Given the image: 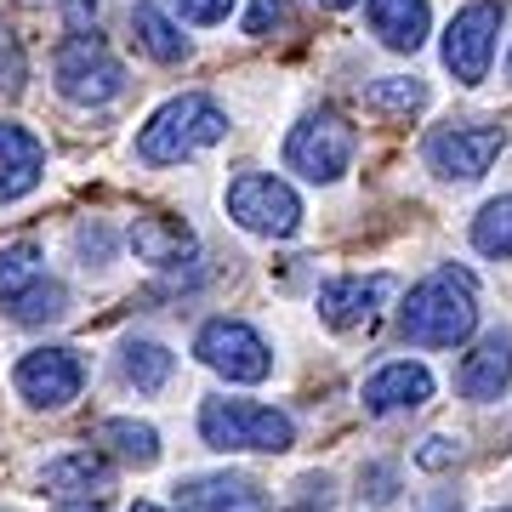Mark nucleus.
Segmentation results:
<instances>
[{"mask_svg":"<svg viewBox=\"0 0 512 512\" xmlns=\"http://www.w3.org/2000/svg\"><path fill=\"white\" fill-rule=\"evenodd\" d=\"M478 330V279L467 268H439L399 308V336L416 348H461Z\"/></svg>","mask_w":512,"mask_h":512,"instance_id":"f257e3e1","label":"nucleus"},{"mask_svg":"<svg viewBox=\"0 0 512 512\" xmlns=\"http://www.w3.org/2000/svg\"><path fill=\"white\" fill-rule=\"evenodd\" d=\"M228 137V114L211 103V97L188 92V97H171L165 109H154L143 131H137V160L148 165H183L188 154L222 143Z\"/></svg>","mask_w":512,"mask_h":512,"instance_id":"f03ea898","label":"nucleus"},{"mask_svg":"<svg viewBox=\"0 0 512 512\" xmlns=\"http://www.w3.org/2000/svg\"><path fill=\"white\" fill-rule=\"evenodd\" d=\"M200 439L211 450H291L296 427L285 410L274 404H251V399H205L200 410Z\"/></svg>","mask_w":512,"mask_h":512,"instance_id":"7ed1b4c3","label":"nucleus"},{"mask_svg":"<svg viewBox=\"0 0 512 512\" xmlns=\"http://www.w3.org/2000/svg\"><path fill=\"white\" fill-rule=\"evenodd\" d=\"M52 80L57 92L80 103V109H97V103H114V97L126 92V69H120V57L103 46L97 35H69L57 46L52 57Z\"/></svg>","mask_w":512,"mask_h":512,"instance_id":"20e7f679","label":"nucleus"},{"mask_svg":"<svg viewBox=\"0 0 512 512\" xmlns=\"http://www.w3.org/2000/svg\"><path fill=\"white\" fill-rule=\"evenodd\" d=\"M228 217L245 228V234L262 239H291L302 228V200H296L291 183H279L268 171H245L228 183Z\"/></svg>","mask_w":512,"mask_h":512,"instance_id":"39448f33","label":"nucleus"},{"mask_svg":"<svg viewBox=\"0 0 512 512\" xmlns=\"http://www.w3.org/2000/svg\"><path fill=\"white\" fill-rule=\"evenodd\" d=\"M353 148H359V137H353L348 120H342L336 109H319L285 137V165L302 171L308 183H336V177L353 165Z\"/></svg>","mask_w":512,"mask_h":512,"instance_id":"423d86ee","label":"nucleus"},{"mask_svg":"<svg viewBox=\"0 0 512 512\" xmlns=\"http://www.w3.org/2000/svg\"><path fill=\"white\" fill-rule=\"evenodd\" d=\"M194 353H200V365H211L228 382H268L274 376V353L245 319H211L194 336Z\"/></svg>","mask_w":512,"mask_h":512,"instance_id":"0eeeda50","label":"nucleus"},{"mask_svg":"<svg viewBox=\"0 0 512 512\" xmlns=\"http://www.w3.org/2000/svg\"><path fill=\"white\" fill-rule=\"evenodd\" d=\"M495 35H501V6H495V0H478V6L456 12V18H450V29H444V69L456 74L461 86L490 80Z\"/></svg>","mask_w":512,"mask_h":512,"instance_id":"6e6552de","label":"nucleus"},{"mask_svg":"<svg viewBox=\"0 0 512 512\" xmlns=\"http://www.w3.org/2000/svg\"><path fill=\"white\" fill-rule=\"evenodd\" d=\"M501 148H507L501 126H444L427 137V165L439 171L444 183H478Z\"/></svg>","mask_w":512,"mask_h":512,"instance_id":"1a4fd4ad","label":"nucleus"},{"mask_svg":"<svg viewBox=\"0 0 512 512\" xmlns=\"http://www.w3.org/2000/svg\"><path fill=\"white\" fill-rule=\"evenodd\" d=\"M86 387V365L74 359L69 348H35L18 359V393L40 410H63V404L80 399Z\"/></svg>","mask_w":512,"mask_h":512,"instance_id":"9d476101","label":"nucleus"},{"mask_svg":"<svg viewBox=\"0 0 512 512\" xmlns=\"http://www.w3.org/2000/svg\"><path fill=\"white\" fill-rule=\"evenodd\" d=\"M393 296V279L387 274H370V279H330L325 291H319V319L330 330H359L370 325L382 302Z\"/></svg>","mask_w":512,"mask_h":512,"instance_id":"9b49d317","label":"nucleus"},{"mask_svg":"<svg viewBox=\"0 0 512 512\" xmlns=\"http://www.w3.org/2000/svg\"><path fill=\"white\" fill-rule=\"evenodd\" d=\"M365 416H399V410H421V404L433 399V370L427 365H410V359H399V365H382L376 376L365 382Z\"/></svg>","mask_w":512,"mask_h":512,"instance_id":"f8f14e48","label":"nucleus"},{"mask_svg":"<svg viewBox=\"0 0 512 512\" xmlns=\"http://www.w3.org/2000/svg\"><path fill=\"white\" fill-rule=\"evenodd\" d=\"M131 251L137 262L148 268H183L188 256H194V228L183 217H160V211H143V217H131Z\"/></svg>","mask_w":512,"mask_h":512,"instance_id":"ddd939ff","label":"nucleus"},{"mask_svg":"<svg viewBox=\"0 0 512 512\" xmlns=\"http://www.w3.org/2000/svg\"><path fill=\"white\" fill-rule=\"evenodd\" d=\"M512 382V336L507 330H495V336H484L473 353H467V365H461V393L473 404H490L501 399Z\"/></svg>","mask_w":512,"mask_h":512,"instance_id":"4468645a","label":"nucleus"},{"mask_svg":"<svg viewBox=\"0 0 512 512\" xmlns=\"http://www.w3.org/2000/svg\"><path fill=\"white\" fill-rule=\"evenodd\" d=\"M114 484V461L103 450H69V456H57L46 467V495H97Z\"/></svg>","mask_w":512,"mask_h":512,"instance_id":"2eb2a0df","label":"nucleus"},{"mask_svg":"<svg viewBox=\"0 0 512 512\" xmlns=\"http://www.w3.org/2000/svg\"><path fill=\"white\" fill-rule=\"evenodd\" d=\"M370 29L382 35V46H393V52H416L421 40H427V23H433V12H427V0H370Z\"/></svg>","mask_w":512,"mask_h":512,"instance_id":"dca6fc26","label":"nucleus"},{"mask_svg":"<svg viewBox=\"0 0 512 512\" xmlns=\"http://www.w3.org/2000/svg\"><path fill=\"white\" fill-rule=\"evenodd\" d=\"M183 501L194 512H274L251 478H194L183 490Z\"/></svg>","mask_w":512,"mask_h":512,"instance_id":"f3484780","label":"nucleus"},{"mask_svg":"<svg viewBox=\"0 0 512 512\" xmlns=\"http://www.w3.org/2000/svg\"><path fill=\"white\" fill-rule=\"evenodd\" d=\"M97 444H109L114 456L131 461V467H154L160 461V433L148 421H126V416L97 421Z\"/></svg>","mask_w":512,"mask_h":512,"instance_id":"a211bd4d","label":"nucleus"},{"mask_svg":"<svg viewBox=\"0 0 512 512\" xmlns=\"http://www.w3.org/2000/svg\"><path fill=\"white\" fill-rule=\"evenodd\" d=\"M131 29H137V40H143V52L154 57V63H183L188 57V40L177 35V23L165 18L154 0H143V6L131 12Z\"/></svg>","mask_w":512,"mask_h":512,"instance_id":"6ab92c4d","label":"nucleus"},{"mask_svg":"<svg viewBox=\"0 0 512 512\" xmlns=\"http://www.w3.org/2000/svg\"><path fill=\"white\" fill-rule=\"evenodd\" d=\"M120 370H126V382L137 387V393H160V387L171 382L177 359H171V348H160V342H126Z\"/></svg>","mask_w":512,"mask_h":512,"instance_id":"aec40b11","label":"nucleus"},{"mask_svg":"<svg viewBox=\"0 0 512 512\" xmlns=\"http://www.w3.org/2000/svg\"><path fill=\"white\" fill-rule=\"evenodd\" d=\"M473 245H478L484 256H512V194L490 200V205L473 217Z\"/></svg>","mask_w":512,"mask_h":512,"instance_id":"412c9836","label":"nucleus"},{"mask_svg":"<svg viewBox=\"0 0 512 512\" xmlns=\"http://www.w3.org/2000/svg\"><path fill=\"white\" fill-rule=\"evenodd\" d=\"M365 103L376 114H416V109H427V86L421 80H404V74H387V80H376L365 92Z\"/></svg>","mask_w":512,"mask_h":512,"instance_id":"4be33fe9","label":"nucleus"},{"mask_svg":"<svg viewBox=\"0 0 512 512\" xmlns=\"http://www.w3.org/2000/svg\"><path fill=\"white\" fill-rule=\"evenodd\" d=\"M35 279H40V245L35 239H18V245L0 251V296H6V302L18 291H29Z\"/></svg>","mask_w":512,"mask_h":512,"instance_id":"5701e85b","label":"nucleus"},{"mask_svg":"<svg viewBox=\"0 0 512 512\" xmlns=\"http://www.w3.org/2000/svg\"><path fill=\"white\" fill-rule=\"evenodd\" d=\"M63 308H69V296H63V285H52V279H35L29 291L12 296V319L18 325H40V319H63Z\"/></svg>","mask_w":512,"mask_h":512,"instance_id":"b1692460","label":"nucleus"},{"mask_svg":"<svg viewBox=\"0 0 512 512\" xmlns=\"http://www.w3.org/2000/svg\"><path fill=\"white\" fill-rule=\"evenodd\" d=\"M40 165H46V148L35 131L0 120V171H40Z\"/></svg>","mask_w":512,"mask_h":512,"instance_id":"393cba45","label":"nucleus"},{"mask_svg":"<svg viewBox=\"0 0 512 512\" xmlns=\"http://www.w3.org/2000/svg\"><path fill=\"white\" fill-rule=\"evenodd\" d=\"M456 456H461V444L444 439V433H433V439H421L416 467H427V473H444V467H456Z\"/></svg>","mask_w":512,"mask_h":512,"instance_id":"a878e982","label":"nucleus"},{"mask_svg":"<svg viewBox=\"0 0 512 512\" xmlns=\"http://www.w3.org/2000/svg\"><path fill=\"white\" fill-rule=\"evenodd\" d=\"M393 484H399L393 467H365V473H359V495H365L370 507H387V501H393Z\"/></svg>","mask_w":512,"mask_h":512,"instance_id":"bb28decb","label":"nucleus"},{"mask_svg":"<svg viewBox=\"0 0 512 512\" xmlns=\"http://www.w3.org/2000/svg\"><path fill=\"white\" fill-rule=\"evenodd\" d=\"M285 23V0H251V18H245V35H268Z\"/></svg>","mask_w":512,"mask_h":512,"instance_id":"cd10ccee","label":"nucleus"},{"mask_svg":"<svg viewBox=\"0 0 512 512\" xmlns=\"http://www.w3.org/2000/svg\"><path fill=\"white\" fill-rule=\"evenodd\" d=\"M40 188V171H0V205L23 200V194H35Z\"/></svg>","mask_w":512,"mask_h":512,"instance_id":"c85d7f7f","label":"nucleus"},{"mask_svg":"<svg viewBox=\"0 0 512 512\" xmlns=\"http://www.w3.org/2000/svg\"><path fill=\"white\" fill-rule=\"evenodd\" d=\"M177 6H183L188 23H222L234 12V0H177Z\"/></svg>","mask_w":512,"mask_h":512,"instance_id":"c756f323","label":"nucleus"},{"mask_svg":"<svg viewBox=\"0 0 512 512\" xmlns=\"http://www.w3.org/2000/svg\"><path fill=\"white\" fill-rule=\"evenodd\" d=\"M131 512H165V507H154V501H137V507H131Z\"/></svg>","mask_w":512,"mask_h":512,"instance_id":"7c9ffc66","label":"nucleus"},{"mask_svg":"<svg viewBox=\"0 0 512 512\" xmlns=\"http://www.w3.org/2000/svg\"><path fill=\"white\" fill-rule=\"evenodd\" d=\"M63 512H109V507H63Z\"/></svg>","mask_w":512,"mask_h":512,"instance_id":"2f4dec72","label":"nucleus"},{"mask_svg":"<svg viewBox=\"0 0 512 512\" xmlns=\"http://www.w3.org/2000/svg\"><path fill=\"white\" fill-rule=\"evenodd\" d=\"M319 6H353V0H319Z\"/></svg>","mask_w":512,"mask_h":512,"instance_id":"473e14b6","label":"nucleus"},{"mask_svg":"<svg viewBox=\"0 0 512 512\" xmlns=\"http://www.w3.org/2000/svg\"><path fill=\"white\" fill-rule=\"evenodd\" d=\"M507 74H512V57H507Z\"/></svg>","mask_w":512,"mask_h":512,"instance_id":"72a5a7b5","label":"nucleus"},{"mask_svg":"<svg viewBox=\"0 0 512 512\" xmlns=\"http://www.w3.org/2000/svg\"><path fill=\"white\" fill-rule=\"evenodd\" d=\"M495 512H512V507H495Z\"/></svg>","mask_w":512,"mask_h":512,"instance_id":"f704fd0d","label":"nucleus"}]
</instances>
